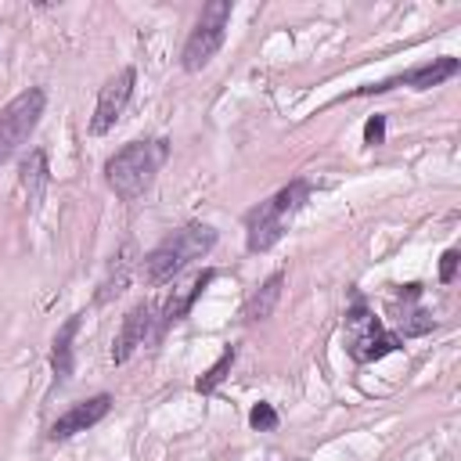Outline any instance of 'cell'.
<instances>
[{
	"mask_svg": "<svg viewBox=\"0 0 461 461\" xmlns=\"http://www.w3.org/2000/svg\"><path fill=\"white\" fill-rule=\"evenodd\" d=\"M169 148L166 140H130L126 148H119L108 162H104V180L119 198H137L151 187L155 173L162 169Z\"/></svg>",
	"mask_w": 461,
	"mask_h": 461,
	"instance_id": "obj_2",
	"label": "cell"
},
{
	"mask_svg": "<svg viewBox=\"0 0 461 461\" xmlns=\"http://www.w3.org/2000/svg\"><path fill=\"white\" fill-rule=\"evenodd\" d=\"M385 140V115H371L367 122H364V144H382Z\"/></svg>",
	"mask_w": 461,
	"mask_h": 461,
	"instance_id": "obj_18",
	"label": "cell"
},
{
	"mask_svg": "<svg viewBox=\"0 0 461 461\" xmlns=\"http://www.w3.org/2000/svg\"><path fill=\"white\" fill-rule=\"evenodd\" d=\"M155 317H158V310H155L151 303H137V306L122 317V328H119L115 342H112V360H115V364H126V360L148 342V335H151V328H155Z\"/></svg>",
	"mask_w": 461,
	"mask_h": 461,
	"instance_id": "obj_9",
	"label": "cell"
},
{
	"mask_svg": "<svg viewBox=\"0 0 461 461\" xmlns=\"http://www.w3.org/2000/svg\"><path fill=\"white\" fill-rule=\"evenodd\" d=\"M457 72H461V61H457V58H436V61H429V65H418V68H411V72L389 76V79H382V83H367V86H360L357 94H360V97H367V94H385V90H393V86L432 90V86H439V83L454 79Z\"/></svg>",
	"mask_w": 461,
	"mask_h": 461,
	"instance_id": "obj_7",
	"label": "cell"
},
{
	"mask_svg": "<svg viewBox=\"0 0 461 461\" xmlns=\"http://www.w3.org/2000/svg\"><path fill=\"white\" fill-rule=\"evenodd\" d=\"M457 263H461V252H457V249H447L443 259H439V281H443V285H450V281L457 277Z\"/></svg>",
	"mask_w": 461,
	"mask_h": 461,
	"instance_id": "obj_19",
	"label": "cell"
},
{
	"mask_svg": "<svg viewBox=\"0 0 461 461\" xmlns=\"http://www.w3.org/2000/svg\"><path fill=\"white\" fill-rule=\"evenodd\" d=\"M133 79H137V72L126 65V68H119V72L97 90V104H94V119H90V133H108V130L119 122V115H122L126 104H130Z\"/></svg>",
	"mask_w": 461,
	"mask_h": 461,
	"instance_id": "obj_8",
	"label": "cell"
},
{
	"mask_svg": "<svg viewBox=\"0 0 461 461\" xmlns=\"http://www.w3.org/2000/svg\"><path fill=\"white\" fill-rule=\"evenodd\" d=\"M43 108H47V94L40 86H29V90H22L18 97H11L4 104V112H0V166L29 140Z\"/></svg>",
	"mask_w": 461,
	"mask_h": 461,
	"instance_id": "obj_6",
	"label": "cell"
},
{
	"mask_svg": "<svg viewBox=\"0 0 461 461\" xmlns=\"http://www.w3.org/2000/svg\"><path fill=\"white\" fill-rule=\"evenodd\" d=\"M306 198H310V184L292 180L277 194H270L267 202L249 209L245 212V245H249V252H267L270 245H277L281 234L288 230V220L299 212V205Z\"/></svg>",
	"mask_w": 461,
	"mask_h": 461,
	"instance_id": "obj_3",
	"label": "cell"
},
{
	"mask_svg": "<svg viewBox=\"0 0 461 461\" xmlns=\"http://www.w3.org/2000/svg\"><path fill=\"white\" fill-rule=\"evenodd\" d=\"M432 313L425 310V306H418V299H411V306H403V313L396 317V335L400 339H411V335H425V331H432Z\"/></svg>",
	"mask_w": 461,
	"mask_h": 461,
	"instance_id": "obj_15",
	"label": "cell"
},
{
	"mask_svg": "<svg viewBox=\"0 0 461 461\" xmlns=\"http://www.w3.org/2000/svg\"><path fill=\"white\" fill-rule=\"evenodd\" d=\"M400 346L403 339L396 331H385V324L364 303H353V310L346 313V353L357 364H375Z\"/></svg>",
	"mask_w": 461,
	"mask_h": 461,
	"instance_id": "obj_4",
	"label": "cell"
},
{
	"mask_svg": "<svg viewBox=\"0 0 461 461\" xmlns=\"http://www.w3.org/2000/svg\"><path fill=\"white\" fill-rule=\"evenodd\" d=\"M234 357H238V349H234V346H223L220 360H216V364H212V367H209V371H205V375L194 382V389H198V393H212V389H216V385L227 378V371H230Z\"/></svg>",
	"mask_w": 461,
	"mask_h": 461,
	"instance_id": "obj_16",
	"label": "cell"
},
{
	"mask_svg": "<svg viewBox=\"0 0 461 461\" xmlns=\"http://www.w3.org/2000/svg\"><path fill=\"white\" fill-rule=\"evenodd\" d=\"M79 324H83V317L76 313V317H68V321L58 328V335H54V346H50L54 385H65V382H68V375H72V339H76Z\"/></svg>",
	"mask_w": 461,
	"mask_h": 461,
	"instance_id": "obj_12",
	"label": "cell"
},
{
	"mask_svg": "<svg viewBox=\"0 0 461 461\" xmlns=\"http://www.w3.org/2000/svg\"><path fill=\"white\" fill-rule=\"evenodd\" d=\"M212 281H216V270L209 267V270H198V274H194L187 285H176V288L169 292L166 306L158 310V321H155V328H158V331H166L169 324L184 321V317H187V310L194 306V299H198V295H202V292H205Z\"/></svg>",
	"mask_w": 461,
	"mask_h": 461,
	"instance_id": "obj_11",
	"label": "cell"
},
{
	"mask_svg": "<svg viewBox=\"0 0 461 461\" xmlns=\"http://www.w3.org/2000/svg\"><path fill=\"white\" fill-rule=\"evenodd\" d=\"M22 187L29 194V205H40L43 187H47V151L43 148L29 151V158L22 162Z\"/></svg>",
	"mask_w": 461,
	"mask_h": 461,
	"instance_id": "obj_14",
	"label": "cell"
},
{
	"mask_svg": "<svg viewBox=\"0 0 461 461\" xmlns=\"http://www.w3.org/2000/svg\"><path fill=\"white\" fill-rule=\"evenodd\" d=\"M230 11H234L230 0H209L202 7L198 22H194V29H191V36L184 43V54H180V65L187 72H198V68H205L216 58V50L223 47V36H227Z\"/></svg>",
	"mask_w": 461,
	"mask_h": 461,
	"instance_id": "obj_5",
	"label": "cell"
},
{
	"mask_svg": "<svg viewBox=\"0 0 461 461\" xmlns=\"http://www.w3.org/2000/svg\"><path fill=\"white\" fill-rule=\"evenodd\" d=\"M108 411H112V396H108V393H97V396H90V400H83V403L68 407V411L50 425V432H47V436H50L54 443L72 439L76 432H86L90 425H97Z\"/></svg>",
	"mask_w": 461,
	"mask_h": 461,
	"instance_id": "obj_10",
	"label": "cell"
},
{
	"mask_svg": "<svg viewBox=\"0 0 461 461\" xmlns=\"http://www.w3.org/2000/svg\"><path fill=\"white\" fill-rule=\"evenodd\" d=\"M249 425L259 429V432H270V429H277V411H274L270 403H256V407L249 411Z\"/></svg>",
	"mask_w": 461,
	"mask_h": 461,
	"instance_id": "obj_17",
	"label": "cell"
},
{
	"mask_svg": "<svg viewBox=\"0 0 461 461\" xmlns=\"http://www.w3.org/2000/svg\"><path fill=\"white\" fill-rule=\"evenodd\" d=\"M216 245V230L205 223H187L176 227L173 234H166L144 259H140V277L148 285H166L173 281L184 267H191L194 259L209 256V249Z\"/></svg>",
	"mask_w": 461,
	"mask_h": 461,
	"instance_id": "obj_1",
	"label": "cell"
},
{
	"mask_svg": "<svg viewBox=\"0 0 461 461\" xmlns=\"http://www.w3.org/2000/svg\"><path fill=\"white\" fill-rule=\"evenodd\" d=\"M281 285H285V274H281V270L270 274V277L249 295V303H245V321H267V317L274 313L277 299H281Z\"/></svg>",
	"mask_w": 461,
	"mask_h": 461,
	"instance_id": "obj_13",
	"label": "cell"
}]
</instances>
